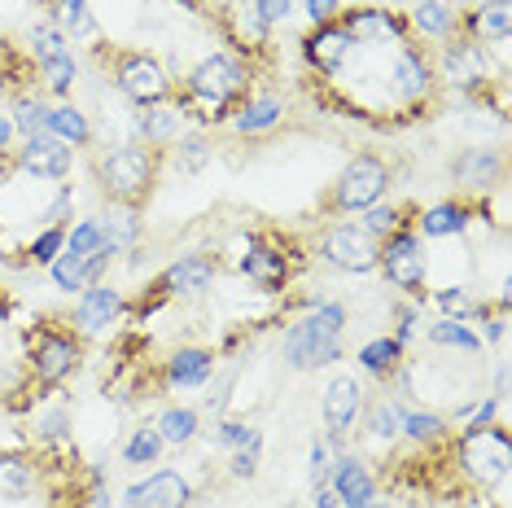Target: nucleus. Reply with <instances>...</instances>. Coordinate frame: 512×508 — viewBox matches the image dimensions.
Segmentation results:
<instances>
[{"mask_svg": "<svg viewBox=\"0 0 512 508\" xmlns=\"http://www.w3.org/2000/svg\"><path fill=\"white\" fill-rule=\"evenodd\" d=\"M460 460H464V469L473 473V482L499 487V482L508 478V465H512V443L499 425H473L460 443Z\"/></svg>", "mask_w": 512, "mask_h": 508, "instance_id": "obj_3", "label": "nucleus"}, {"mask_svg": "<svg viewBox=\"0 0 512 508\" xmlns=\"http://www.w3.org/2000/svg\"><path fill=\"white\" fill-rule=\"evenodd\" d=\"M246 84H250L246 66L228 53L202 57V62L189 71V92H193V101H197V110H202L206 123L219 119V110H224L228 101H237L241 92H246Z\"/></svg>", "mask_w": 512, "mask_h": 508, "instance_id": "obj_2", "label": "nucleus"}, {"mask_svg": "<svg viewBox=\"0 0 512 508\" xmlns=\"http://www.w3.org/2000/svg\"><path fill=\"white\" fill-rule=\"evenodd\" d=\"M289 5H294V0H254V27L267 31L276 18L289 14Z\"/></svg>", "mask_w": 512, "mask_h": 508, "instance_id": "obj_46", "label": "nucleus"}, {"mask_svg": "<svg viewBox=\"0 0 512 508\" xmlns=\"http://www.w3.org/2000/svg\"><path fill=\"white\" fill-rule=\"evenodd\" d=\"M62 246H66V233H62V228H57V224H49V228H44V233H40L36 241H31V259L49 268V263L57 259V254H62Z\"/></svg>", "mask_w": 512, "mask_h": 508, "instance_id": "obj_42", "label": "nucleus"}, {"mask_svg": "<svg viewBox=\"0 0 512 508\" xmlns=\"http://www.w3.org/2000/svg\"><path fill=\"white\" fill-rule=\"evenodd\" d=\"M206 158H211V145H206V141H184L176 167L184 171V176H189V171H202V167H206Z\"/></svg>", "mask_w": 512, "mask_h": 508, "instance_id": "obj_45", "label": "nucleus"}, {"mask_svg": "<svg viewBox=\"0 0 512 508\" xmlns=\"http://www.w3.org/2000/svg\"><path fill=\"white\" fill-rule=\"evenodd\" d=\"M31 487H36V469L22 456H0V500H27Z\"/></svg>", "mask_w": 512, "mask_h": 508, "instance_id": "obj_25", "label": "nucleus"}, {"mask_svg": "<svg viewBox=\"0 0 512 508\" xmlns=\"http://www.w3.org/2000/svg\"><path fill=\"white\" fill-rule=\"evenodd\" d=\"M381 268L399 290H416L425 281V254H421V241L407 237V233H390V246L381 250Z\"/></svg>", "mask_w": 512, "mask_h": 508, "instance_id": "obj_10", "label": "nucleus"}, {"mask_svg": "<svg viewBox=\"0 0 512 508\" xmlns=\"http://www.w3.org/2000/svg\"><path fill=\"white\" fill-rule=\"evenodd\" d=\"M0 259H5V241H0Z\"/></svg>", "mask_w": 512, "mask_h": 508, "instance_id": "obj_59", "label": "nucleus"}, {"mask_svg": "<svg viewBox=\"0 0 512 508\" xmlns=\"http://www.w3.org/2000/svg\"><path fill=\"white\" fill-rule=\"evenodd\" d=\"M44 119H49V106H40V101H18L14 106V123L22 136H40L44 132Z\"/></svg>", "mask_w": 512, "mask_h": 508, "instance_id": "obj_40", "label": "nucleus"}, {"mask_svg": "<svg viewBox=\"0 0 512 508\" xmlns=\"http://www.w3.org/2000/svg\"><path fill=\"white\" fill-rule=\"evenodd\" d=\"M359 408H364V395H359L355 377H333L329 390H324V425H329L333 438H342L355 425Z\"/></svg>", "mask_w": 512, "mask_h": 508, "instance_id": "obj_11", "label": "nucleus"}, {"mask_svg": "<svg viewBox=\"0 0 512 508\" xmlns=\"http://www.w3.org/2000/svg\"><path fill=\"white\" fill-rule=\"evenodd\" d=\"M9 136H14V123H9V119H0V154H5V145H9Z\"/></svg>", "mask_w": 512, "mask_h": 508, "instance_id": "obj_56", "label": "nucleus"}, {"mask_svg": "<svg viewBox=\"0 0 512 508\" xmlns=\"http://www.w3.org/2000/svg\"><path fill=\"white\" fill-rule=\"evenodd\" d=\"M211 355L206 351H176L171 355V364H167V381L176 390H193V386H202L206 377H211Z\"/></svg>", "mask_w": 512, "mask_h": 508, "instance_id": "obj_22", "label": "nucleus"}, {"mask_svg": "<svg viewBox=\"0 0 512 508\" xmlns=\"http://www.w3.org/2000/svg\"><path fill=\"white\" fill-rule=\"evenodd\" d=\"M495 176H499V158L491 149H469L456 163V180L464 189H486V184H495Z\"/></svg>", "mask_w": 512, "mask_h": 508, "instance_id": "obj_23", "label": "nucleus"}, {"mask_svg": "<svg viewBox=\"0 0 512 508\" xmlns=\"http://www.w3.org/2000/svg\"><path fill=\"white\" fill-rule=\"evenodd\" d=\"M101 237H106V254L123 250V246H132V241H136V219H132V211L110 215L106 224H101Z\"/></svg>", "mask_w": 512, "mask_h": 508, "instance_id": "obj_39", "label": "nucleus"}, {"mask_svg": "<svg viewBox=\"0 0 512 508\" xmlns=\"http://www.w3.org/2000/svg\"><path fill=\"white\" fill-rule=\"evenodd\" d=\"M281 123V101L276 97H263V101H250L246 110L232 119V127H237L241 136H259V132H272V127Z\"/></svg>", "mask_w": 512, "mask_h": 508, "instance_id": "obj_27", "label": "nucleus"}, {"mask_svg": "<svg viewBox=\"0 0 512 508\" xmlns=\"http://www.w3.org/2000/svg\"><path fill=\"white\" fill-rule=\"evenodd\" d=\"M211 281H215V263L206 259V254H189V259H180L167 268L162 290L167 294H202Z\"/></svg>", "mask_w": 512, "mask_h": 508, "instance_id": "obj_14", "label": "nucleus"}, {"mask_svg": "<svg viewBox=\"0 0 512 508\" xmlns=\"http://www.w3.org/2000/svg\"><path fill=\"white\" fill-rule=\"evenodd\" d=\"M40 434H44V438H62V434H66V412H62V408H57V412H44Z\"/></svg>", "mask_w": 512, "mask_h": 508, "instance_id": "obj_51", "label": "nucleus"}, {"mask_svg": "<svg viewBox=\"0 0 512 508\" xmlns=\"http://www.w3.org/2000/svg\"><path fill=\"white\" fill-rule=\"evenodd\" d=\"M351 49H355V40L346 36L342 27H333V22H329V27H320L316 36L307 40V62H311V66H320L324 75H333L337 66H342L346 57H351Z\"/></svg>", "mask_w": 512, "mask_h": 508, "instance_id": "obj_13", "label": "nucleus"}, {"mask_svg": "<svg viewBox=\"0 0 512 508\" xmlns=\"http://www.w3.org/2000/svg\"><path fill=\"white\" fill-rule=\"evenodd\" d=\"M359 508H386V504H377V500H368V504H359Z\"/></svg>", "mask_w": 512, "mask_h": 508, "instance_id": "obj_58", "label": "nucleus"}, {"mask_svg": "<svg viewBox=\"0 0 512 508\" xmlns=\"http://www.w3.org/2000/svg\"><path fill=\"white\" fill-rule=\"evenodd\" d=\"M442 75H447L456 88L482 84V75H486L482 49H477V44H456V49H447V57H442Z\"/></svg>", "mask_w": 512, "mask_h": 508, "instance_id": "obj_19", "label": "nucleus"}, {"mask_svg": "<svg viewBox=\"0 0 512 508\" xmlns=\"http://www.w3.org/2000/svg\"><path fill=\"white\" fill-rule=\"evenodd\" d=\"M342 329H346V311L337 303H320L307 320H298L285 338V360L289 368H324L333 360H342Z\"/></svg>", "mask_w": 512, "mask_h": 508, "instance_id": "obj_1", "label": "nucleus"}, {"mask_svg": "<svg viewBox=\"0 0 512 508\" xmlns=\"http://www.w3.org/2000/svg\"><path fill=\"white\" fill-rule=\"evenodd\" d=\"M333 491H337V500H342L346 508H359V504H368L372 495H377V487H372V473L359 465V460H342V465H337Z\"/></svg>", "mask_w": 512, "mask_h": 508, "instance_id": "obj_18", "label": "nucleus"}, {"mask_svg": "<svg viewBox=\"0 0 512 508\" xmlns=\"http://www.w3.org/2000/svg\"><path fill=\"white\" fill-rule=\"evenodd\" d=\"M429 342L434 346H456V351H477L482 338H477L473 329H464V320H438V325H429Z\"/></svg>", "mask_w": 512, "mask_h": 508, "instance_id": "obj_32", "label": "nucleus"}, {"mask_svg": "<svg viewBox=\"0 0 512 508\" xmlns=\"http://www.w3.org/2000/svg\"><path fill=\"white\" fill-rule=\"evenodd\" d=\"M71 158H75L71 145L40 132V136H27V145H22V154H18V167L36 180H62L66 171H71Z\"/></svg>", "mask_w": 512, "mask_h": 508, "instance_id": "obj_9", "label": "nucleus"}, {"mask_svg": "<svg viewBox=\"0 0 512 508\" xmlns=\"http://www.w3.org/2000/svg\"><path fill=\"white\" fill-rule=\"evenodd\" d=\"M92 508H110V500H106V491L97 487V495H92Z\"/></svg>", "mask_w": 512, "mask_h": 508, "instance_id": "obj_57", "label": "nucleus"}, {"mask_svg": "<svg viewBox=\"0 0 512 508\" xmlns=\"http://www.w3.org/2000/svg\"><path fill=\"white\" fill-rule=\"evenodd\" d=\"M180 127V110L176 106H149L145 119H141V132L145 141H171Z\"/></svg>", "mask_w": 512, "mask_h": 508, "instance_id": "obj_37", "label": "nucleus"}, {"mask_svg": "<svg viewBox=\"0 0 512 508\" xmlns=\"http://www.w3.org/2000/svg\"><path fill=\"white\" fill-rule=\"evenodd\" d=\"M189 504V482L176 469H158L145 482L123 491V508H184Z\"/></svg>", "mask_w": 512, "mask_h": 508, "instance_id": "obj_8", "label": "nucleus"}, {"mask_svg": "<svg viewBox=\"0 0 512 508\" xmlns=\"http://www.w3.org/2000/svg\"><path fill=\"white\" fill-rule=\"evenodd\" d=\"M442 5H451V0H442Z\"/></svg>", "mask_w": 512, "mask_h": 508, "instance_id": "obj_60", "label": "nucleus"}, {"mask_svg": "<svg viewBox=\"0 0 512 508\" xmlns=\"http://www.w3.org/2000/svg\"><path fill=\"white\" fill-rule=\"evenodd\" d=\"M241 268H246V276H250L254 285H259V290H281L285 276H289L285 254L272 250V246H254L246 259H241Z\"/></svg>", "mask_w": 512, "mask_h": 508, "instance_id": "obj_16", "label": "nucleus"}, {"mask_svg": "<svg viewBox=\"0 0 512 508\" xmlns=\"http://www.w3.org/2000/svg\"><path fill=\"white\" fill-rule=\"evenodd\" d=\"M259 452H263V438H254V443H246L237 456H232V473H237V478H250L254 465H259Z\"/></svg>", "mask_w": 512, "mask_h": 508, "instance_id": "obj_47", "label": "nucleus"}, {"mask_svg": "<svg viewBox=\"0 0 512 508\" xmlns=\"http://www.w3.org/2000/svg\"><path fill=\"white\" fill-rule=\"evenodd\" d=\"M66 254H79V259H106V237H101L97 219H79L71 233H66Z\"/></svg>", "mask_w": 512, "mask_h": 508, "instance_id": "obj_29", "label": "nucleus"}, {"mask_svg": "<svg viewBox=\"0 0 512 508\" xmlns=\"http://www.w3.org/2000/svg\"><path fill=\"white\" fill-rule=\"evenodd\" d=\"M324 259L333 263V268H342V272H372L377 268V259H381V246H377V237L364 233V228H333L329 237H324Z\"/></svg>", "mask_w": 512, "mask_h": 508, "instance_id": "obj_6", "label": "nucleus"}, {"mask_svg": "<svg viewBox=\"0 0 512 508\" xmlns=\"http://www.w3.org/2000/svg\"><path fill=\"white\" fill-rule=\"evenodd\" d=\"M219 438H224V447H246V443H254V434L250 425H241V421H224V430H219Z\"/></svg>", "mask_w": 512, "mask_h": 508, "instance_id": "obj_48", "label": "nucleus"}, {"mask_svg": "<svg viewBox=\"0 0 512 508\" xmlns=\"http://www.w3.org/2000/svg\"><path fill=\"white\" fill-rule=\"evenodd\" d=\"M434 307L442 320H473L477 298L469 290H460V285H447V290H434Z\"/></svg>", "mask_w": 512, "mask_h": 508, "instance_id": "obj_34", "label": "nucleus"}, {"mask_svg": "<svg viewBox=\"0 0 512 508\" xmlns=\"http://www.w3.org/2000/svg\"><path fill=\"white\" fill-rule=\"evenodd\" d=\"M412 22L425 31V36H447L451 27H456V9L442 5V0H421V5L412 9Z\"/></svg>", "mask_w": 512, "mask_h": 508, "instance_id": "obj_31", "label": "nucleus"}, {"mask_svg": "<svg viewBox=\"0 0 512 508\" xmlns=\"http://www.w3.org/2000/svg\"><path fill=\"white\" fill-rule=\"evenodd\" d=\"M57 22H62V27L71 31L75 40H84V44H92V40L101 36L97 18L88 14V0H62V5H57Z\"/></svg>", "mask_w": 512, "mask_h": 508, "instance_id": "obj_30", "label": "nucleus"}, {"mask_svg": "<svg viewBox=\"0 0 512 508\" xmlns=\"http://www.w3.org/2000/svg\"><path fill=\"white\" fill-rule=\"evenodd\" d=\"M154 430L162 434V443H189V438L197 434V412L193 408H171L162 412Z\"/></svg>", "mask_w": 512, "mask_h": 508, "instance_id": "obj_33", "label": "nucleus"}, {"mask_svg": "<svg viewBox=\"0 0 512 508\" xmlns=\"http://www.w3.org/2000/svg\"><path fill=\"white\" fill-rule=\"evenodd\" d=\"M399 434L412 438V443H429V438L442 434V421L429 417V412H407V408H399Z\"/></svg>", "mask_w": 512, "mask_h": 508, "instance_id": "obj_38", "label": "nucleus"}, {"mask_svg": "<svg viewBox=\"0 0 512 508\" xmlns=\"http://www.w3.org/2000/svg\"><path fill=\"white\" fill-rule=\"evenodd\" d=\"M123 311V298L106 290V285H88L84 294H79V307H75V325L84 333H101L106 325H114V316Z\"/></svg>", "mask_w": 512, "mask_h": 508, "instance_id": "obj_12", "label": "nucleus"}, {"mask_svg": "<svg viewBox=\"0 0 512 508\" xmlns=\"http://www.w3.org/2000/svg\"><path fill=\"white\" fill-rule=\"evenodd\" d=\"M101 263H106V259H79V254H66V250H62V254H57V259L49 263V272H53V281L62 285L66 294H84L88 281L101 272Z\"/></svg>", "mask_w": 512, "mask_h": 508, "instance_id": "obj_20", "label": "nucleus"}, {"mask_svg": "<svg viewBox=\"0 0 512 508\" xmlns=\"http://www.w3.org/2000/svg\"><path fill=\"white\" fill-rule=\"evenodd\" d=\"M386 189H390L386 163L372 158V154H359V158H351V167L342 171L333 198H337L342 211H368V206H377L381 198H386Z\"/></svg>", "mask_w": 512, "mask_h": 508, "instance_id": "obj_5", "label": "nucleus"}, {"mask_svg": "<svg viewBox=\"0 0 512 508\" xmlns=\"http://www.w3.org/2000/svg\"><path fill=\"white\" fill-rule=\"evenodd\" d=\"M394 228H399V215L390 211V206H368L364 211V233H394Z\"/></svg>", "mask_w": 512, "mask_h": 508, "instance_id": "obj_44", "label": "nucleus"}, {"mask_svg": "<svg viewBox=\"0 0 512 508\" xmlns=\"http://www.w3.org/2000/svg\"><path fill=\"white\" fill-rule=\"evenodd\" d=\"M311 469H316V473L329 469V452H324V443H316V452H311Z\"/></svg>", "mask_w": 512, "mask_h": 508, "instance_id": "obj_54", "label": "nucleus"}, {"mask_svg": "<svg viewBox=\"0 0 512 508\" xmlns=\"http://www.w3.org/2000/svg\"><path fill=\"white\" fill-rule=\"evenodd\" d=\"M119 88H123V97L141 101V106H158V101L167 97L171 79H167V71H162L158 57L136 53V57H123V66H119Z\"/></svg>", "mask_w": 512, "mask_h": 508, "instance_id": "obj_7", "label": "nucleus"}, {"mask_svg": "<svg viewBox=\"0 0 512 508\" xmlns=\"http://www.w3.org/2000/svg\"><path fill=\"white\" fill-rule=\"evenodd\" d=\"M149 180H154V154L145 145H123L101 163V184H106L110 198H123V202L145 198Z\"/></svg>", "mask_w": 512, "mask_h": 508, "instance_id": "obj_4", "label": "nucleus"}, {"mask_svg": "<svg viewBox=\"0 0 512 508\" xmlns=\"http://www.w3.org/2000/svg\"><path fill=\"white\" fill-rule=\"evenodd\" d=\"M346 36L351 40H386V36H403V22H394L386 9H355L351 18H346Z\"/></svg>", "mask_w": 512, "mask_h": 508, "instance_id": "obj_21", "label": "nucleus"}, {"mask_svg": "<svg viewBox=\"0 0 512 508\" xmlns=\"http://www.w3.org/2000/svg\"><path fill=\"white\" fill-rule=\"evenodd\" d=\"M316 508H342V500H337L333 487H320V491H316Z\"/></svg>", "mask_w": 512, "mask_h": 508, "instance_id": "obj_52", "label": "nucleus"}, {"mask_svg": "<svg viewBox=\"0 0 512 508\" xmlns=\"http://www.w3.org/2000/svg\"><path fill=\"white\" fill-rule=\"evenodd\" d=\"M75 364H79L75 338H66V333H49V338L40 342V351H36V373H40L44 381H62L66 373H75Z\"/></svg>", "mask_w": 512, "mask_h": 508, "instance_id": "obj_15", "label": "nucleus"}, {"mask_svg": "<svg viewBox=\"0 0 512 508\" xmlns=\"http://www.w3.org/2000/svg\"><path fill=\"white\" fill-rule=\"evenodd\" d=\"M486 338H491V342L504 338V320H486Z\"/></svg>", "mask_w": 512, "mask_h": 508, "instance_id": "obj_55", "label": "nucleus"}, {"mask_svg": "<svg viewBox=\"0 0 512 508\" xmlns=\"http://www.w3.org/2000/svg\"><path fill=\"white\" fill-rule=\"evenodd\" d=\"M491 417H495V399H486V403H477V408L460 412V421H469V425H491Z\"/></svg>", "mask_w": 512, "mask_h": 508, "instance_id": "obj_50", "label": "nucleus"}, {"mask_svg": "<svg viewBox=\"0 0 512 508\" xmlns=\"http://www.w3.org/2000/svg\"><path fill=\"white\" fill-rule=\"evenodd\" d=\"M421 228L429 237H456L469 228V211L456 202H438V206H429V211L421 215Z\"/></svg>", "mask_w": 512, "mask_h": 508, "instance_id": "obj_26", "label": "nucleus"}, {"mask_svg": "<svg viewBox=\"0 0 512 508\" xmlns=\"http://www.w3.org/2000/svg\"><path fill=\"white\" fill-rule=\"evenodd\" d=\"M337 9H342L337 0H307V18L320 22V27H329V22L337 18Z\"/></svg>", "mask_w": 512, "mask_h": 508, "instance_id": "obj_49", "label": "nucleus"}, {"mask_svg": "<svg viewBox=\"0 0 512 508\" xmlns=\"http://www.w3.org/2000/svg\"><path fill=\"white\" fill-rule=\"evenodd\" d=\"M40 66H44V79H49L53 92H71V84H75V57L71 53H57Z\"/></svg>", "mask_w": 512, "mask_h": 508, "instance_id": "obj_41", "label": "nucleus"}, {"mask_svg": "<svg viewBox=\"0 0 512 508\" xmlns=\"http://www.w3.org/2000/svg\"><path fill=\"white\" fill-rule=\"evenodd\" d=\"M162 434L158 430H136L132 438H127V447H123V460L127 465H154V460L162 456Z\"/></svg>", "mask_w": 512, "mask_h": 508, "instance_id": "obj_36", "label": "nucleus"}, {"mask_svg": "<svg viewBox=\"0 0 512 508\" xmlns=\"http://www.w3.org/2000/svg\"><path fill=\"white\" fill-rule=\"evenodd\" d=\"M390 88L394 97L412 101V97H425L429 92V66L416 57L412 49H403L399 57H394V71H390Z\"/></svg>", "mask_w": 512, "mask_h": 508, "instance_id": "obj_17", "label": "nucleus"}, {"mask_svg": "<svg viewBox=\"0 0 512 508\" xmlns=\"http://www.w3.org/2000/svg\"><path fill=\"white\" fill-rule=\"evenodd\" d=\"M31 53H36L40 62H49V57L66 53V44H62V31H57L53 22H44V27H36V31H31Z\"/></svg>", "mask_w": 512, "mask_h": 508, "instance_id": "obj_43", "label": "nucleus"}, {"mask_svg": "<svg viewBox=\"0 0 512 508\" xmlns=\"http://www.w3.org/2000/svg\"><path fill=\"white\" fill-rule=\"evenodd\" d=\"M399 355H403V342L399 338H377V342H364V351H359V364H364L368 373H390Z\"/></svg>", "mask_w": 512, "mask_h": 508, "instance_id": "obj_35", "label": "nucleus"}, {"mask_svg": "<svg viewBox=\"0 0 512 508\" xmlns=\"http://www.w3.org/2000/svg\"><path fill=\"white\" fill-rule=\"evenodd\" d=\"M44 132L57 136V141H66V145H79V141H88V119L75 106H49Z\"/></svg>", "mask_w": 512, "mask_h": 508, "instance_id": "obj_28", "label": "nucleus"}, {"mask_svg": "<svg viewBox=\"0 0 512 508\" xmlns=\"http://www.w3.org/2000/svg\"><path fill=\"white\" fill-rule=\"evenodd\" d=\"M412 325H416V311H399V342L412 338Z\"/></svg>", "mask_w": 512, "mask_h": 508, "instance_id": "obj_53", "label": "nucleus"}, {"mask_svg": "<svg viewBox=\"0 0 512 508\" xmlns=\"http://www.w3.org/2000/svg\"><path fill=\"white\" fill-rule=\"evenodd\" d=\"M473 36L477 40H508L512 36V5L508 0H486L473 14Z\"/></svg>", "mask_w": 512, "mask_h": 508, "instance_id": "obj_24", "label": "nucleus"}]
</instances>
